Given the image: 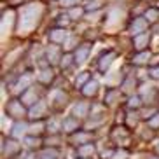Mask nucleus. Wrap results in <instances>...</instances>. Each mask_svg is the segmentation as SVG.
I'll return each instance as SVG.
<instances>
[{
    "mask_svg": "<svg viewBox=\"0 0 159 159\" xmlns=\"http://www.w3.org/2000/svg\"><path fill=\"white\" fill-rule=\"evenodd\" d=\"M42 156H44V159H52V157H56V152H54V150H47Z\"/></svg>",
    "mask_w": 159,
    "mask_h": 159,
    "instance_id": "obj_29",
    "label": "nucleus"
},
{
    "mask_svg": "<svg viewBox=\"0 0 159 159\" xmlns=\"http://www.w3.org/2000/svg\"><path fill=\"white\" fill-rule=\"evenodd\" d=\"M114 58H116V54H114V52H108L107 56H103L102 61H100V68H102V70H107L108 66L112 65Z\"/></svg>",
    "mask_w": 159,
    "mask_h": 159,
    "instance_id": "obj_8",
    "label": "nucleus"
},
{
    "mask_svg": "<svg viewBox=\"0 0 159 159\" xmlns=\"http://www.w3.org/2000/svg\"><path fill=\"white\" fill-rule=\"evenodd\" d=\"M49 37H51L52 42H63V40L66 39V33L63 32V30H52Z\"/></svg>",
    "mask_w": 159,
    "mask_h": 159,
    "instance_id": "obj_10",
    "label": "nucleus"
},
{
    "mask_svg": "<svg viewBox=\"0 0 159 159\" xmlns=\"http://www.w3.org/2000/svg\"><path fill=\"white\" fill-rule=\"evenodd\" d=\"M79 0H61V4L63 5H66V7H70V5H74V4H77Z\"/></svg>",
    "mask_w": 159,
    "mask_h": 159,
    "instance_id": "obj_30",
    "label": "nucleus"
},
{
    "mask_svg": "<svg viewBox=\"0 0 159 159\" xmlns=\"http://www.w3.org/2000/svg\"><path fill=\"white\" fill-rule=\"evenodd\" d=\"M94 152V147L91 143H88V145H82V147H80L79 149V156L80 157H86V156H91Z\"/></svg>",
    "mask_w": 159,
    "mask_h": 159,
    "instance_id": "obj_15",
    "label": "nucleus"
},
{
    "mask_svg": "<svg viewBox=\"0 0 159 159\" xmlns=\"http://www.w3.org/2000/svg\"><path fill=\"white\" fill-rule=\"evenodd\" d=\"M88 79H89V75L86 74V72H84V74H80L79 77L75 79V86H82V84H84V82H86Z\"/></svg>",
    "mask_w": 159,
    "mask_h": 159,
    "instance_id": "obj_22",
    "label": "nucleus"
},
{
    "mask_svg": "<svg viewBox=\"0 0 159 159\" xmlns=\"http://www.w3.org/2000/svg\"><path fill=\"white\" fill-rule=\"evenodd\" d=\"M12 12H5L4 14V19H2V35H5V33H9V28H11V21H12Z\"/></svg>",
    "mask_w": 159,
    "mask_h": 159,
    "instance_id": "obj_4",
    "label": "nucleus"
},
{
    "mask_svg": "<svg viewBox=\"0 0 159 159\" xmlns=\"http://www.w3.org/2000/svg\"><path fill=\"white\" fill-rule=\"evenodd\" d=\"M88 54H89V47L82 46L80 49H77V52H75V61H77V63H84Z\"/></svg>",
    "mask_w": 159,
    "mask_h": 159,
    "instance_id": "obj_5",
    "label": "nucleus"
},
{
    "mask_svg": "<svg viewBox=\"0 0 159 159\" xmlns=\"http://www.w3.org/2000/svg\"><path fill=\"white\" fill-rule=\"evenodd\" d=\"M47 58H49L51 63H58V60H60V47H56V46L47 47Z\"/></svg>",
    "mask_w": 159,
    "mask_h": 159,
    "instance_id": "obj_3",
    "label": "nucleus"
},
{
    "mask_svg": "<svg viewBox=\"0 0 159 159\" xmlns=\"http://www.w3.org/2000/svg\"><path fill=\"white\" fill-rule=\"evenodd\" d=\"M9 110H11L12 114H16V116H23V107H19L18 102H11Z\"/></svg>",
    "mask_w": 159,
    "mask_h": 159,
    "instance_id": "obj_17",
    "label": "nucleus"
},
{
    "mask_svg": "<svg viewBox=\"0 0 159 159\" xmlns=\"http://www.w3.org/2000/svg\"><path fill=\"white\" fill-rule=\"evenodd\" d=\"M56 128H58V124H56V122H52V124H51V129L56 131Z\"/></svg>",
    "mask_w": 159,
    "mask_h": 159,
    "instance_id": "obj_36",
    "label": "nucleus"
},
{
    "mask_svg": "<svg viewBox=\"0 0 159 159\" xmlns=\"http://www.w3.org/2000/svg\"><path fill=\"white\" fill-rule=\"evenodd\" d=\"M25 143L28 145V147H37V145L40 143V140H39V138H32V136H30V138H26V140H25Z\"/></svg>",
    "mask_w": 159,
    "mask_h": 159,
    "instance_id": "obj_24",
    "label": "nucleus"
},
{
    "mask_svg": "<svg viewBox=\"0 0 159 159\" xmlns=\"http://www.w3.org/2000/svg\"><path fill=\"white\" fill-rule=\"evenodd\" d=\"M145 18H147V21H156L157 19V11H147V14H145Z\"/></svg>",
    "mask_w": 159,
    "mask_h": 159,
    "instance_id": "obj_23",
    "label": "nucleus"
},
{
    "mask_svg": "<svg viewBox=\"0 0 159 159\" xmlns=\"http://www.w3.org/2000/svg\"><path fill=\"white\" fill-rule=\"evenodd\" d=\"M77 128V121L75 119H65L63 121V129L65 131H74Z\"/></svg>",
    "mask_w": 159,
    "mask_h": 159,
    "instance_id": "obj_16",
    "label": "nucleus"
},
{
    "mask_svg": "<svg viewBox=\"0 0 159 159\" xmlns=\"http://www.w3.org/2000/svg\"><path fill=\"white\" fill-rule=\"evenodd\" d=\"M140 105V100L138 98H131L129 100V107H138Z\"/></svg>",
    "mask_w": 159,
    "mask_h": 159,
    "instance_id": "obj_32",
    "label": "nucleus"
},
{
    "mask_svg": "<svg viewBox=\"0 0 159 159\" xmlns=\"http://www.w3.org/2000/svg\"><path fill=\"white\" fill-rule=\"evenodd\" d=\"M152 75H154V77H157V79H159V68H154V70H152Z\"/></svg>",
    "mask_w": 159,
    "mask_h": 159,
    "instance_id": "obj_34",
    "label": "nucleus"
},
{
    "mask_svg": "<svg viewBox=\"0 0 159 159\" xmlns=\"http://www.w3.org/2000/svg\"><path fill=\"white\" fill-rule=\"evenodd\" d=\"M149 58H150V54L149 52H142V54H138V56H135V63H138V65H142V63H147L149 61Z\"/></svg>",
    "mask_w": 159,
    "mask_h": 159,
    "instance_id": "obj_20",
    "label": "nucleus"
},
{
    "mask_svg": "<svg viewBox=\"0 0 159 159\" xmlns=\"http://www.w3.org/2000/svg\"><path fill=\"white\" fill-rule=\"evenodd\" d=\"M149 124H150L152 128H157V126H159V114H157L156 117H152V119H150V121H149Z\"/></svg>",
    "mask_w": 159,
    "mask_h": 159,
    "instance_id": "obj_27",
    "label": "nucleus"
},
{
    "mask_svg": "<svg viewBox=\"0 0 159 159\" xmlns=\"http://www.w3.org/2000/svg\"><path fill=\"white\" fill-rule=\"evenodd\" d=\"M70 63H72V56H70V54H66V56L63 58V61H61V66H65V68H66Z\"/></svg>",
    "mask_w": 159,
    "mask_h": 159,
    "instance_id": "obj_26",
    "label": "nucleus"
},
{
    "mask_svg": "<svg viewBox=\"0 0 159 159\" xmlns=\"http://www.w3.org/2000/svg\"><path fill=\"white\" fill-rule=\"evenodd\" d=\"M96 91H98V84H96L94 80L88 82V84L84 86V89H82V93H84L86 96H93V94H96Z\"/></svg>",
    "mask_w": 159,
    "mask_h": 159,
    "instance_id": "obj_7",
    "label": "nucleus"
},
{
    "mask_svg": "<svg viewBox=\"0 0 159 159\" xmlns=\"http://www.w3.org/2000/svg\"><path fill=\"white\" fill-rule=\"evenodd\" d=\"M150 159H159V157H150Z\"/></svg>",
    "mask_w": 159,
    "mask_h": 159,
    "instance_id": "obj_38",
    "label": "nucleus"
},
{
    "mask_svg": "<svg viewBox=\"0 0 159 159\" xmlns=\"http://www.w3.org/2000/svg\"><path fill=\"white\" fill-rule=\"evenodd\" d=\"M23 102H25V103H28V105L35 103V91H33V89H30V91H26V93H25Z\"/></svg>",
    "mask_w": 159,
    "mask_h": 159,
    "instance_id": "obj_18",
    "label": "nucleus"
},
{
    "mask_svg": "<svg viewBox=\"0 0 159 159\" xmlns=\"http://www.w3.org/2000/svg\"><path fill=\"white\" fill-rule=\"evenodd\" d=\"M28 159H35V156H28Z\"/></svg>",
    "mask_w": 159,
    "mask_h": 159,
    "instance_id": "obj_37",
    "label": "nucleus"
},
{
    "mask_svg": "<svg viewBox=\"0 0 159 159\" xmlns=\"http://www.w3.org/2000/svg\"><path fill=\"white\" fill-rule=\"evenodd\" d=\"M44 129V124H42V122H37V124H33V126L32 128H30V133H32V135H35V133H37V135H39V133H40V131H42Z\"/></svg>",
    "mask_w": 159,
    "mask_h": 159,
    "instance_id": "obj_21",
    "label": "nucleus"
},
{
    "mask_svg": "<svg viewBox=\"0 0 159 159\" xmlns=\"http://www.w3.org/2000/svg\"><path fill=\"white\" fill-rule=\"evenodd\" d=\"M145 28H147V19L138 18V19L133 21V25H131V33H133V35H138V33H142Z\"/></svg>",
    "mask_w": 159,
    "mask_h": 159,
    "instance_id": "obj_2",
    "label": "nucleus"
},
{
    "mask_svg": "<svg viewBox=\"0 0 159 159\" xmlns=\"http://www.w3.org/2000/svg\"><path fill=\"white\" fill-rule=\"evenodd\" d=\"M157 150H159V145H157Z\"/></svg>",
    "mask_w": 159,
    "mask_h": 159,
    "instance_id": "obj_39",
    "label": "nucleus"
},
{
    "mask_svg": "<svg viewBox=\"0 0 159 159\" xmlns=\"http://www.w3.org/2000/svg\"><path fill=\"white\" fill-rule=\"evenodd\" d=\"M42 16V5L40 4H30L21 11L19 18V33H28L39 25V19Z\"/></svg>",
    "mask_w": 159,
    "mask_h": 159,
    "instance_id": "obj_1",
    "label": "nucleus"
},
{
    "mask_svg": "<svg viewBox=\"0 0 159 159\" xmlns=\"http://www.w3.org/2000/svg\"><path fill=\"white\" fill-rule=\"evenodd\" d=\"M25 131H26V124H23V122H18V124L14 126V131H12V135H14V136H21V135L25 133Z\"/></svg>",
    "mask_w": 159,
    "mask_h": 159,
    "instance_id": "obj_19",
    "label": "nucleus"
},
{
    "mask_svg": "<svg viewBox=\"0 0 159 159\" xmlns=\"http://www.w3.org/2000/svg\"><path fill=\"white\" fill-rule=\"evenodd\" d=\"M54 98H56V103H58V105H61V103H65L66 96H65V94H61V93H56V94H54Z\"/></svg>",
    "mask_w": 159,
    "mask_h": 159,
    "instance_id": "obj_25",
    "label": "nucleus"
},
{
    "mask_svg": "<svg viewBox=\"0 0 159 159\" xmlns=\"http://www.w3.org/2000/svg\"><path fill=\"white\" fill-rule=\"evenodd\" d=\"M128 156H126V152H116V154H112V159H126Z\"/></svg>",
    "mask_w": 159,
    "mask_h": 159,
    "instance_id": "obj_28",
    "label": "nucleus"
},
{
    "mask_svg": "<svg viewBox=\"0 0 159 159\" xmlns=\"http://www.w3.org/2000/svg\"><path fill=\"white\" fill-rule=\"evenodd\" d=\"M44 110H46V103H44V102H39V103H37V107H33V108H32V112H30L32 116H30V117L37 119V117H40V116L44 114Z\"/></svg>",
    "mask_w": 159,
    "mask_h": 159,
    "instance_id": "obj_9",
    "label": "nucleus"
},
{
    "mask_svg": "<svg viewBox=\"0 0 159 159\" xmlns=\"http://www.w3.org/2000/svg\"><path fill=\"white\" fill-rule=\"evenodd\" d=\"M77 138H79V140H88L89 136H88V135H79V136H77Z\"/></svg>",
    "mask_w": 159,
    "mask_h": 159,
    "instance_id": "obj_35",
    "label": "nucleus"
},
{
    "mask_svg": "<svg viewBox=\"0 0 159 159\" xmlns=\"http://www.w3.org/2000/svg\"><path fill=\"white\" fill-rule=\"evenodd\" d=\"M39 80H40V82H44V84H49V82L52 80V72L49 70V68L42 70L40 74H39Z\"/></svg>",
    "mask_w": 159,
    "mask_h": 159,
    "instance_id": "obj_12",
    "label": "nucleus"
},
{
    "mask_svg": "<svg viewBox=\"0 0 159 159\" xmlns=\"http://www.w3.org/2000/svg\"><path fill=\"white\" fill-rule=\"evenodd\" d=\"M80 14H82V9H74V11L70 12V16H72V18H79Z\"/></svg>",
    "mask_w": 159,
    "mask_h": 159,
    "instance_id": "obj_31",
    "label": "nucleus"
},
{
    "mask_svg": "<svg viewBox=\"0 0 159 159\" xmlns=\"http://www.w3.org/2000/svg\"><path fill=\"white\" fill-rule=\"evenodd\" d=\"M18 150H19V143L7 142V147L4 149V154H5V156H11V154H14V152H18Z\"/></svg>",
    "mask_w": 159,
    "mask_h": 159,
    "instance_id": "obj_14",
    "label": "nucleus"
},
{
    "mask_svg": "<svg viewBox=\"0 0 159 159\" xmlns=\"http://www.w3.org/2000/svg\"><path fill=\"white\" fill-rule=\"evenodd\" d=\"M147 42H149V35H147V33H143V35H136L135 47H136V49H143Z\"/></svg>",
    "mask_w": 159,
    "mask_h": 159,
    "instance_id": "obj_11",
    "label": "nucleus"
},
{
    "mask_svg": "<svg viewBox=\"0 0 159 159\" xmlns=\"http://www.w3.org/2000/svg\"><path fill=\"white\" fill-rule=\"evenodd\" d=\"M88 108H89L88 103H79V105L74 107V114L75 116H86L88 114Z\"/></svg>",
    "mask_w": 159,
    "mask_h": 159,
    "instance_id": "obj_13",
    "label": "nucleus"
},
{
    "mask_svg": "<svg viewBox=\"0 0 159 159\" xmlns=\"http://www.w3.org/2000/svg\"><path fill=\"white\" fill-rule=\"evenodd\" d=\"M74 44H75V39L72 37V39H68V42H66V49H72V47H74Z\"/></svg>",
    "mask_w": 159,
    "mask_h": 159,
    "instance_id": "obj_33",
    "label": "nucleus"
},
{
    "mask_svg": "<svg viewBox=\"0 0 159 159\" xmlns=\"http://www.w3.org/2000/svg\"><path fill=\"white\" fill-rule=\"evenodd\" d=\"M30 82H32V77H30V75H23V77L19 79V82L16 84V91H18V93L25 91V89L30 86Z\"/></svg>",
    "mask_w": 159,
    "mask_h": 159,
    "instance_id": "obj_6",
    "label": "nucleus"
}]
</instances>
